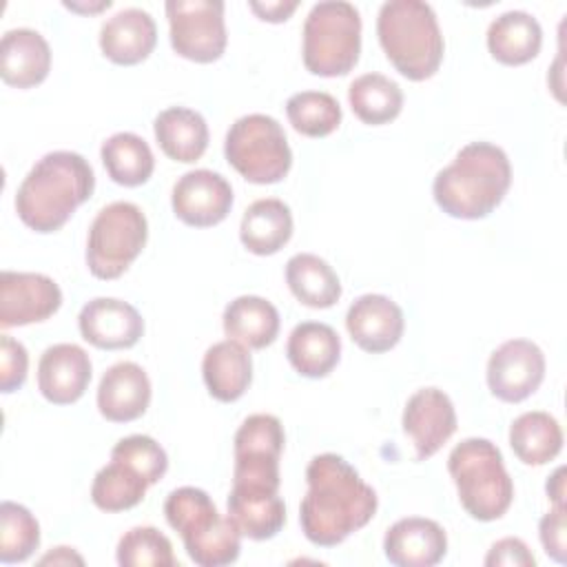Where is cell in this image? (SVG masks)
<instances>
[{
    "label": "cell",
    "mask_w": 567,
    "mask_h": 567,
    "mask_svg": "<svg viewBox=\"0 0 567 567\" xmlns=\"http://www.w3.org/2000/svg\"><path fill=\"white\" fill-rule=\"evenodd\" d=\"M306 481L299 523L303 536L319 547L343 543L377 514V492L339 454H317L306 467Z\"/></svg>",
    "instance_id": "obj_1"
},
{
    "label": "cell",
    "mask_w": 567,
    "mask_h": 567,
    "mask_svg": "<svg viewBox=\"0 0 567 567\" xmlns=\"http://www.w3.org/2000/svg\"><path fill=\"white\" fill-rule=\"evenodd\" d=\"M95 188L91 164L73 151H51L35 162L16 193V213L35 233H55Z\"/></svg>",
    "instance_id": "obj_2"
},
{
    "label": "cell",
    "mask_w": 567,
    "mask_h": 567,
    "mask_svg": "<svg viewBox=\"0 0 567 567\" xmlns=\"http://www.w3.org/2000/svg\"><path fill=\"white\" fill-rule=\"evenodd\" d=\"M509 184L512 166L507 153L489 142H470L450 166L436 173L432 193L445 215L483 219L503 202Z\"/></svg>",
    "instance_id": "obj_3"
},
{
    "label": "cell",
    "mask_w": 567,
    "mask_h": 567,
    "mask_svg": "<svg viewBox=\"0 0 567 567\" xmlns=\"http://www.w3.org/2000/svg\"><path fill=\"white\" fill-rule=\"evenodd\" d=\"M377 35L392 66L412 82L432 78L443 60L445 42L434 9L423 0L383 2Z\"/></svg>",
    "instance_id": "obj_4"
},
{
    "label": "cell",
    "mask_w": 567,
    "mask_h": 567,
    "mask_svg": "<svg viewBox=\"0 0 567 567\" xmlns=\"http://www.w3.org/2000/svg\"><path fill=\"white\" fill-rule=\"evenodd\" d=\"M168 525L182 536L188 558L199 567H224L237 560L241 532L230 516H221L213 498L199 487H177L164 503Z\"/></svg>",
    "instance_id": "obj_5"
},
{
    "label": "cell",
    "mask_w": 567,
    "mask_h": 567,
    "mask_svg": "<svg viewBox=\"0 0 567 567\" xmlns=\"http://www.w3.org/2000/svg\"><path fill=\"white\" fill-rule=\"evenodd\" d=\"M447 472L463 509L483 523L501 518L514 501V483L489 439H465L447 456Z\"/></svg>",
    "instance_id": "obj_6"
},
{
    "label": "cell",
    "mask_w": 567,
    "mask_h": 567,
    "mask_svg": "<svg viewBox=\"0 0 567 567\" xmlns=\"http://www.w3.org/2000/svg\"><path fill=\"white\" fill-rule=\"evenodd\" d=\"M168 470L164 447L146 436L131 434L111 450V463L104 465L91 485V501L102 512H124L142 503L146 489Z\"/></svg>",
    "instance_id": "obj_7"
},
{
    "label": "cell",
    "mask_w": 567,
    "mask_h": 567,
    "mask_svg": "<svg viewBox=\"0 0 567 567\" xmlns=\"http://www.w3.org/2000/svg\"><path fill=\"white\" fill-rule=\"evenodd\" d=\"M301 53L312 75L350 73L361 53V16L354 4L346 0L317 2L303 22Z\"/></svg>",
    "instance_id": "obj_8"
},
{
    "label": "cell",
    "mask_w": 567,
    "mask_h": 567,
    "mask_svg": "<svg viewBox=\"0 0 567 567\" xmlns=\"http://www.w3.org/2000/svg\"><path fill=\"white\" fill-rule=\"evenodd\" d=\"M224 155L252 184L281 182L292 166V151L281 124L264 113H250L230 124Z\"/></svg>",
    "instance_id": "obj_9"
},
{
    "label": "cell",
    "mask_w": 567,
    "mask_h": 567,
    "mask_svg": "<svg viewBox=\"0 0 567 567\" xmlns=\"http://www.w3.org/2000/svg\"><path fill=\"white\" fill-rule=\"evenodd\" d=\"M148 221L137 204L113 202L104 206L86 239V266L97 279H117L144 250Z\"/></svg>",
    "instance_id": "obj_10"
},
{
    "label": "cell",
    "mask_w": 567,
    "mask_h": 567,
    "mask_svg": "<svg viewBox=\"0 0 567 567\" xmlns=\"http://www.w3.org/2000/svg\"><path fill=\"white\" fill-rule=\"evenodd\" d=\"M284 425L272 414H250L235 434L233 487L279 492V456L284 452Z\"/></svg>",
    "instance_id": "obj_11"
},
{
    "label": "cell",
    "mask_w": 567,
    "mask_h": 567,
    "mask_svg": "<svg viewBox=\"0 0 567 567\" xmlns=\"http://www.w3.org/2000/svg\"><path fill=\"white\" fill-rule=\"evenodd\" d=\"M166 18L177 55L199 64L221 58L228 42L221 0H168Z\"/></svg>",
    "instance_id": "obj_12"
},
{
    "label": "cell",
    "mask_w": 567,
    "mask_h": 567,
    "mask_svg": "<svg viewBox=\"0 0 567 567\" xmlns=\"http://www.w3.org/2000/svg\"><path fill=\"white\" fill-rule=\"evenodd\" d=\"M545 379V354L529 339L501 343L487 361V388L505 403H520L532 396Z\"/></svg>",
    "instance_id": "obj_13"
},
{
    "label": "cell",
    "mask_w": 567,
    "mask_h": 567,
    "mask_svg": "<svg viewBox=\"0 0 567 567\" xmlns=\"http://www.w3.org/2000/svg\"><path fill=\"white\" fill-rule=\"evenodd\" d=\"M62 306L60 286L40 272H0V326L16 328L49 319Z\"/></svg>",
    "instance_id": "obj_14"
},
{
    "label": "cell",
    "mask_w": 567,
    "mask_h": 567,
    "mask_svg": "<svg viewBox=\"0 0 567 567\" xmlns=\"http://www.w3.org/2000/svg\"><path fill=\"white\" fill-rule=\"evenodd\" d=\"M173 213L179 221L195 228H208L224 221L233 208V188L215 171L197 168L184 173L171 195Z\"/></svg>",
    "instance_id": "obj_15"
},
{
    "label": "cell",
    "mask_w": 567,
    "mask_h": 567,
    "mask_svg": "<svg viewBox=\"0 0 567 567\" xmlns=\"http://www.w3.org/2000/svg\"><path fill=\"white\" fill-rule=\"evenodd\" d=\"M401 423L403 432L414 443L416 461H425L456 432V410L443 390L421 388L408 399Z\"/></svg>",
    "instance_id": "obj_16"
},
{
    "label": "cell",
    "mask_w": 567,
    "mask_h": 567,
    "mask_svg": "<svg viewBox=\"0 0 567 567\" xmlns=\"http://www.w3.org/2000/svg\"><path fill=\"white\" fill-rule=\"evenodd\" d=\"M84 341L100 350L133 348L144 334V319L128 301L95 297L86 301L78 317Z\"/></svg>",
    "instance_id": "obj_17"
},
{
    "label": "cell",
    "mask_w": 567,
    "mask_h": 567,
    "mask_svg": "<svg viewBox=\"0 0 567 567\" xmlns=\"http://www.w3.org/2000/svg\"><path fill=\"white\" fill-rule=\"evenodd\" d=\"M346 328L352 341L372 354L392 350L405 328L403 310L385 295H361L352 301L346 315Z\"/></svg>",
    "instance_id": "obj_18"
},
{
    "label": "cell",
    "mask_w": 567,
    "mask_h": 567,
    "mask_svg": "<svg viewBox=\"0 0 567 567\" xmlns=\"http://www.w3.org/2000/svg\"><path fill=\"white\" fill-rule=\"evenodd\" d=\"M91 383V359L75 343L49 346L38 363V390L55 405H69L82 399Z\"/></svg>",
    "instance_id": "obj_19"
},
{
    "label": "cell",
    "mask_w": 567,
    "mask_h": 567,
    "mask_svg": "<svg viewBox=\"0 0 567 567\" xmlns=\"http://www.w3.org/2000/svg\"><path fill=\"white\" fill-rule=\"evenodd\" d=\"M383 551L396 567H432L447 554V536L436 520L408 516L385 532Z\"/></svg>",
    "instance_id": "obj_20"
},
{
    "label": "cell",
    "mask_w": 567,
    "mask_h": 567,
    "mask_svg": "<svg viewBox=\"0 0 567 567\" xmlns=\"http://www.w3.org/2000/svg\"><path fill=\"white\" fill-rule=\"evenodd\" d=\"M151 403V381L142 365L120 361L111 365L97 385V410L106 421L128 423L140 419Z\"/></svg>",
    "instance_id": "obj_21"
},
{
    "label": "cell",
    "mask_w": 567,
    "mask_h": 567,
    "mask_svg": "<svg viewBox=\"0 0 567 567\" xmlns=\"http://www.w3.org/2000/svg\"><path fill=\"white\" fill-rule=\"evenodd\" d=\"M157 44V27L148 11L128 7L111 16L100 29L102 53L124 66L146 60Z\"/></svg>",
    "instance_id": "obj_22"
},
{
    "label": "cell",
    "mask_w": 567,
    "mask_h": 567,
    "mask_svg": "<svg viewBox=\"0 0 567 567\" xmlns=\"http://www.w3.org/2000/svg\"><path fill=\"white\" fill-rule=\"evenodd\" d=\"M51 49L42 33L33 29H9L0 42V75L9 86L31 89L47 80Z\"/></svg>",
    "instance_id": "obj_23"
},
{
    "label": "cell",
    "mask_w": 567,
    "mask_h": 567,
    "mask_svg": "<svg viewBox=\"0 0 567 567\" xmlns=\"http://www.w3.org/2000/svg\"><path fill=\"white\" fill-rule=\"evenodd\" d=\"M208 394L221 403H233L248 390L252 381V361L248 348L226 339L213 343L202 361Z\"/></svg>",
    "instance_id": "obj_24"
},
{
    "label": "cell",
    "mask_w": 567,
    "mask_h": 567,
    "mask_svg": "<svg viewBox=\"0 0 567 567\" xmlns=\"http://www.w3.org/2000/svg\"><path fill=\"white\" fill-rule=\"evenodd\" d=\"M286 357L290 365L308 379L328 377L341 357V339L328 323L303 321L292 328Z\"/></svg>",
    "instance_id": "obj_25"
},
{
    "label": "cell",
    "mask_w": 567,
    "mask_h": 567,
    "mask_svg": "<svg viewBox=\"0 0 567 567\" xmlns=\"http://www.w3.org/2000/svg\"><path fill=\"white\" fill-rule=\"evenodd\" d=\"M543 44V29L527 11H505L487 29V49L492 58L507 66L527 64Z\"/></svg>",
    "instance_id": "obj_26"
},
{
    "label": "cell",
    "mask_w": 567,
    "mask_h": 567,
    "mask_svg": "<svg viewBox=\"0 0 567 567\" xmlns=\"http://www.w3.org/2000/svg\"><path fill=\"white\" fill-rule=\"evenodd\" d=\"M155 140L166 157L193 164L208 148V124L202 113L186 106H171L153 122Z\"/></svg>",
    "instance_id": "obj_27"
},
{
    "label": "cell",
    "mask_w": 567,
    "mask_h": 567,
    "mask_svg": "<svg viewBox=\"0 0 567 567\" xmlns=\"http://www.w3.org/2000/svg\"><path fill=\"white\" fill-rule=\"evenodd\" d=\"M292 237V213L275 197L252 202L241 217L239 239L252 255H275Z\"/></svg>",
    "instance_id": "obj_28"
},
{
    "label": "cell",
    "mask_w": 567,
    "mask_h": 567,
    "mask_svg": "<svg viewBox=\"0 0 567 567\" xmlns=\"http://www.w3.org/2000/svg\"><path fill=\"white\" fill-rule=\"evenodd\" d=\"M221 321L226 337L248 350H261L279 334L277 308L257 295H241L233 299L226 306Z\"/></svg>",
    "instance_id": "obj_29"
},
{
    "label": "cell",
    "mask_w": 567,
    "mask_h": 567,
    "mask_svg": "<svg viewBox=\"0 0 567 567\" xmlns=\"http://www.w3.org/2000/svg\"><path fill=\"white\" fill-rule=\"evenodd\" d=\"M228 516L250 540H268L277 536L286 523V505L279 492H255L230 487Z\"/></svg>",
    "instance_id": "obj_30"
},
{
    "label": "cell",
    "mask_w": 567,
    "mask_h": 567,
    "mask_svg": "<svg viewBox=\"0 0 567 567\" xmlns=\"http://www.w3.org/2000/svg\"><path fill=\"white\" fill-rule=\"evenodd\" d=\"M286 284L308 308H330L341 297V281L337 272L326 259L312 252H297L288 259Z\"/></svg>",
    "instance_id": "obj_31"
},
{
    "label": "cell",
    "mask_w": 567,
    "mask_h": 567,
    "mask_svg": "<svg viewBox=\"0 0 567 567\" xmlns=\"http://www.w3.org/2000/svg\"><path fill=\"white\" fill-rule=\"evenodd\" d=\"M509 445L525 465H545L563 450L560 423L540 410L523 412L509 425Z\"/></svg>",
    "instance_id": "obj_32"
},
{
    "label": "cell",
    "mask_w": 567,
    "mask_h": 567,
    "mask_svg": "<svg viewBox=\"0 0 567 567\" xmlns=\"http://www.w3.org/2000/svg\"><path fill=\"white\" fill-rule=\"evenodd\" d=\"M102 164L109 177L120 186H142L151 179L155 157L151 146L135 133L122 131L111 135L100 148Z\"/></svg>",
    "instance_id": "obj_33"
},
{
    "label": "cell",
    "mask_w": 567,
    "mask_h": 567,
    "mask_svg": "<svg viewBox=\"0 0 567 567\" xmlns=\"http://www.w3.org/2000/svg\"><path fill=\"white\" fill-rule=\"evenodd\" d=\"M348 102L363 124L381 126L401 113L403 91L383 73H363L350 84Z\"/></svg>",
    "instance_id": "obj_34"
},
{
    "label": "cell",
    "mask_w": 567,
    "mask_h": 567,
    "mask_svg": "<svg viewBox=\"0 0 567 567\" xmlns=\"http://www.w3.org/2000/svg\"><path fill=\"white\" fill-rule=\"evenodd\" d=\"M286 115L292 128L306 137H326L341 124V106L326 91H301L288 97Z\"/></svg>",
    "instance_id": "obj_35"
},
{
    "label": "cell",
    "mask_w": 567,
    "mask_h": 567,
    "mask_svg": "<svg viewBox=\"0 0 567 567\" xmlns=\"http://www.w3.org/2000/svg\"><path fill=\"white\" fill-rule=\"evenodd\" d=\"M40 545V525L20 503H0V563H24Z\"/></svg>",
    "instance_id": "obj_36"
},
{
    "label": "cell",
    "mask_w": 567,
    "mask_h": 567,
    "mask_svg": "<svg viewBox=\"0 0 567 567\" xmlns=\"http://www.w3.org/2000/svg\"><path fill=\"white\" fill-rule=\"evenodd\" d=\"M117 563L122 567H175V554L168 536L157 527H133L117 543Z\"/></svg>",
    "instance_id": "obj_37"
},
{
    "label": "cell",
    "mask_w": 567,
    "mask_h": 567,
    "mask_svg": "<svg viewBox=\"0 0 567 567\" xmlns=\"http://www.w3.org/2000/svg\"><path fill=\"white\" fill-rule=\"evenodd\" d=\"M29 370L27 348L9 334L0 337V390L4 394L22 388Z\"/></svg>",
    "instance_id": "obj_38"
},
{
    "label": "cell",
    "mask_w": 567,
    "mask_h": 567,
    "mask_svg": "<svg viewBox=\"0 0 567 567\" xmlns=\"http://www.w3.org/2000/svg\"><path fill=\"white\" fill-rule=\"evenodd\" d=\"M538 536L545 554L565 565L567 563V514L565 505H554L538 523Z\"/></svg>",
    "instance_id": "obj_39"
},
{
    "label": "cell",
    "mask_w": 567,
    "mask_h": 567,
    "mask_svg": "<svg viewBox=\"0 0 567 567\" xmlns=\"http://www.w3.org/2000/svg\"><path fill=\"white\" fill-rule=\"evenodd\" d=\"M485 565L487 567H501V565H507V567H534L536 558H534V554L529 551V547L520 538L507 536V538L496 540L489 547V551L485 556Z\"/></svg>",
    "instance_id": "obj_40"
},
{
    "label": "cell",
    "mask_w": 567,
    "mask_h": 567,
    "mask_svg": "<svg viewBox=\"0 0 567 567\" xmlns=\"http://www.w3.org/2000/svg\"><path fill=\"white\" fill-rule=\"evenodd\" d=\"M248 7L259 16V20L266 22H284L292 16V11L299 7L297 0H277V2H248Z\"/></svg>",
    "instance_id": "obj_41"
},
{
    "label": "cell",
    "mask_w": 567,
    "mask_h": 567,
    "mask_svg": "<svg viewBox=\"0 0 567 567\" xmlns=\"http://www.w3.org/2000/svg\"><path fill=\"white\" fill-rule=\"evenodd\" d=\"M49 563H53V565H71V563L82 565L84 558L80 554H75L71 547H55L51 554L40 558V565H49Z\"/></svg>",
    "instance_id": "obj_42"
},
{
    "label": "cell",
    "mask_w": 567,
    "mask_h": 567,
    "mask_svg": "<svg viewBox=\"0 0 567 567\" xmlns=\"http://www.w3.org/2000/svg\"><path fill=\"white\" fill-rule=\"evenodd\" d=\"M547 496L554 505H565V467H558L547 481Z\"/></svg>",
    "instance_id": "obj_43"
}]
</instances>
